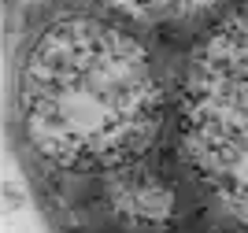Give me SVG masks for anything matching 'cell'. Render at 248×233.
<instances>
[{
	"mask_svg": "<svg viewBox=\"0 0 248 233\" xmlns=\"http://www.w3.org/2000/svg\"><path fill=\"white\" fill-rule=\"evenodd\" d=\"M155 78L126 33L93 19L56 22L22 71L30 141L60 167H119L155 130Z\"/></svg>",
	"mask_w": 248,
	"mask_h": 233,
	"instance_id": "6da1fadb",
	"label": "cell"
}]
</instances>
